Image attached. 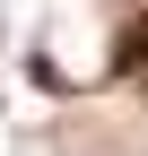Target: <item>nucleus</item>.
<instances>
[{
	"label": "nucleus",
	"instance_id": "1",
	"mask_svg": "<svg viewBox=\"0 0 148 156\" xmlns=\"http://www.w3.org/2000/svg\"><path fill=\"white\" fill-rule=\"evenodd\" d=\"M113 61H122V78H139V87H148V9L122 26V52H113Z\"/></svg>",
	"mask_w": 148,
	"mask_h": 156
}]
</instances>
